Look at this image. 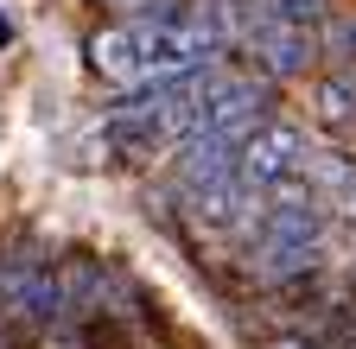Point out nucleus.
I'll return each instance as SVG.
<instances>
[{
  "label": "nucleus",
  "instance_id": "f257e3e1",
  "mask_svg": "<svg viewBox=\"0 0 356 349\" xmlns=\"http://www.w3.org/2000/svg\"><path fill=\"white\" fill-rule=\"evenodd\" d=\"M229 45L216 26V0L210 7H178V13H127L121 26H102L89 38V70L115 90H147V83L185 76L216 64V51Z\"/></svg>",
  "mask_w": 356,
  "mask_h": 349
},
{
  "label": "nucleus",
  "instance_id": "f03ea898",
  "mask_svg": "<svg viewBox=\"0 0 356 349\" xmlns=\"http://www.w3.org/2000/svg\"><path fill=\"white\" fill-rule=\"evenodd\" d=\"M305 171H312V146L293 121H274L267 114L261 127H248L242 134V178L254 191H274V197H293L305 185Z\"/></svg>",
  "mask_w": 356,
  "mask_h": 349
},
{
  "label": "nucleus",
  "instance_id": "7ed1b4c3",
  "mask_svg": "<svg viewBox=\"0 0 356 349\" xmlns=\"http://www.w3.org/2000/svg\"><path fill=\"white\" fill-rule=\"evenodd\" d=\"M267 108H274V90H267V83H254V76H222V70H216V83H210V96H204V108H197V127H191V134L242 140L248 127L267 121Z\"/></svg>",
  "mask_w": 356,
  "mask_h": 349
},
{
  "label": "nucleus",
  "instance_id": "20e7f679",
  "mask_svg": "<svg viewBox=\"0 0 356 349\" xmlns=\"http://www.w3.org/2000/svg\"><path fill=\"white\" fill-rule=\"evenodd\" d=\"M242 45L254 51V64H261L267 76H305L312 64L325 58V51H318V32H312V26H293V19H274V13H267V19L242 38Z\"/></svg>",
  "mask_w": 356,
  "mask_h": 349
},
{
  "label": "nucleus",
  "instance_id": "39448f33",
  "mask_svg": "<svg viewBox=\"0 0 356 349\" xmlns=\"http://www.w3.org/2000/svg\"><path fill=\"white\" fill-rule=\"evenodd\" d=\"M312 108H318V121L325 127H356V70H331V76H318L312 83Z\"/></svg>",
  "mask_w": 356,
  "mask_h": 349
},
{
  "label": "nucleus",
  "instance_id": "423d86ee",
  "mask_svg": "<svg viewBox=\"0 0 356 349\" xmlns=\"http://www.w3.org/2000/svg\"><path fill=\"white\" fill-rule=\"evenodd\" d=\"M318 51H325L331 64L356 70V19H325V32H318Z\"/></svg>",
  "mask_w": 356,
  "mask_h": 349
},
{
  "label": "nucleus",
  "instance_id": "0eeeda50",
  "mask_svg": "<svg viewBox=\"0 0 356 349\" xmlns=\"http://www.w3.org/2000/svg\"><path fill=\"white\" fill-rule=\"evenodd\" d=\"M274 19H293V26H325L331 19V0H267Z\"/></svg>",
  "mask_w": 356,
  "mask_h": 349
},
{
  "label": "nucleus",
  "instance_id": "6e6552de",
  "mask_svg": "<svg viewBox=\"0 0 356 349\" xmlns=\"http://www.w3.org/2000/svg\"><path fill=\"white\" fill-rule=\"evenodd\" d=\"M108 7H121V13H178L185 0H108Z\"/></svg>",
  "mask_w": 356,
  "mask_h": 349
},
{
  "label": "nucleus",
  "instance_id": "1a4fd4ad",
  "mask_svg": "<svg viewBox=\"0 0 356 349\" xmlns=\"http://www.w3.org/2000/svg\"><path fill=\"white\" fill-rule=\"evenodd\" d=\"M0 349H13V318L0 312Z\"/></svg>",
  "mask_w": 356,
  "mask_h": 349
}]
</instances>
